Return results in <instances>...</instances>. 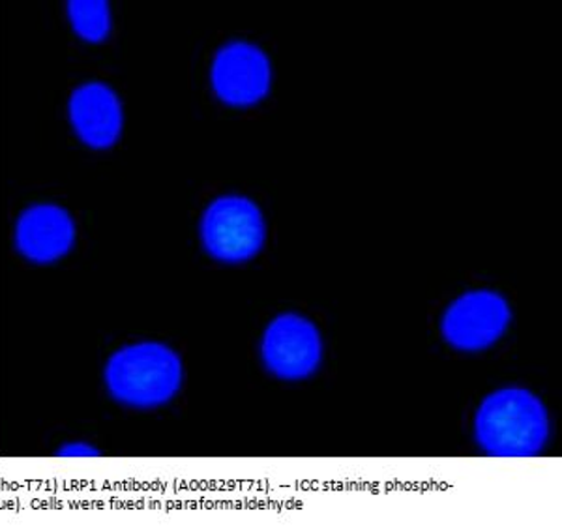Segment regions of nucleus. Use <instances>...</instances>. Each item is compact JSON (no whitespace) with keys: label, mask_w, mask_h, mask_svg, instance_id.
Listing matches in <instances>:
<instances>
[{"label":"nucleus","mask_w":562,"mask_h":532,"mask_svg":"<svg viewBox=\"0 0 562 532\" xmlns=\"http://www.w3.org/2000/svg\"><path fill=\"white\" fill-rule=\"evenodd\" d=\"M550 433L542 399L519 386L490 394L474 418L476 443L493 457H535L546 449Z\"/></svg>","instance_id":"nucleus-1"},{"label":"nucleus","mask_w":562,"mask_h":532,"mask_svg":"<svg viewBox=\"0 0 562 532\" xmlns=\"http://www.w3.org/2000/svg\"><path fill=\"white\" fill-rule=\"evenodd\" d=\"M105 385L113 398L135 409H154L169 404L182 386V360L171 347L140 341L111 354L105 366Z\"/></svg>","instance_id":"nucleus-2"},{"label":"nucleus","mask_w":562,"mask_h":532,"mask_svg":"<svg viewBox=\"0 0 562 532\" xmlns=\"http://www.w3.org/2000/svg\"><path fill=\"white\" fill-rule=\"evenodd\" d=\"M206 253L222 263H244L262 250L267 224L254 201L225 195L209 205L201 219Z\"/></svg>","instance_id":"nucleus-3"},{"label":"nucleus","mask_w":562,"mask_h":532,"mask_svg":"<svg viewBox=\"0 0 562 532\" xmlns=\"http://www.w3.org/2000/svg\"><path fill=\"white\" fill-rule=\"evenodd\" d=\"M510 319V304L505 296L480 288L450 304L442 317V336L460 351H482L498 341Z\"/></svg>","instance_id":"nucleus-4"},{"label":"nucleus","mask_w":562,"mask_h":532,"mask_svg":"<svg viewBox=\"0 0 562 532\" xmlns=\"http://www.w3.org/2000/svg\"><path fill=\"white\" fill-rule=\"evenodd\" d=\"M262 360L280 378L299 381L319 367L323 340L314 322L296 314L276 317L262 338Z\"/></svg>","instance_id":"nucleus-5"},{"label":"nucleus","mask_w":562,"mask_h":532,"mask_svg":"<svg viewBox=\"0 0 562 532\" xmlns=\"http://www.w3.org/2000/svg\"><path fill=\"white\" fill-rule=\"evenodd\" d=\"M270 60L256 45L233 42L220 49L212 66V87L227 105L248 107L269 94Z\"/></svg>","instance_id":"nucleus-6"},{"label":"nucleus","mask_w":562,"mask_h":532,"mask_svg":"<svg viewBox=\"0 0 562 532\" xmlns=\"http://www.w3.org/2000/svg\"><path fill=\"white\" fill-rule=\"evenodd\" d=\"M76 245V222L58 205H34L21 212L15 246L21 256L38 264L55 263Z\"/></svg>","instance_id":"nucleus-7"},{"label":"nucleus","mask_w":562,"mask_h":532,"mask_svg":"<svg viewBox=\"0 0 562 532\" xmlns=\"http://www.w3.org/2000/svg\"><path fill=\"white\" fill-rule=\"evenodd\" d=\"M68 113L71 128L87 147L105 150L121 139L124 126L121 98L108 84L87 83L74 90Z\"/></svg>","instance_id":"nucleus-8"},{"label":"nucleus","mask_w":562,"mask_h":532,"mask_svg":"<svg viewBox=\"0 0 562 532\" xmlns=\"http://www.w3.org/2000/svg\"><path fill=\"white\" fill-rule=\"evenodd\" d=\"M71 26L81 38L98 44L111 31V12L105 0H71L68 2Z\"/></svg>","instance_id":"nucleus-9"},{"label":"nucleus","mask_w":562,"mask_h":532,"mask_svg":"<svg viewBox=\"0 0 562 532\" xmlns=\"http://www.w3.org/2000/svg\"><path fill=\"white\" fill-rule=\"evenodd\" d=\"M57 455H63V457H94V455H100V452L92 444L68 443L63 449H58Z\"/></svg>","instance_id":"nucleus-10"}]
</instances>
